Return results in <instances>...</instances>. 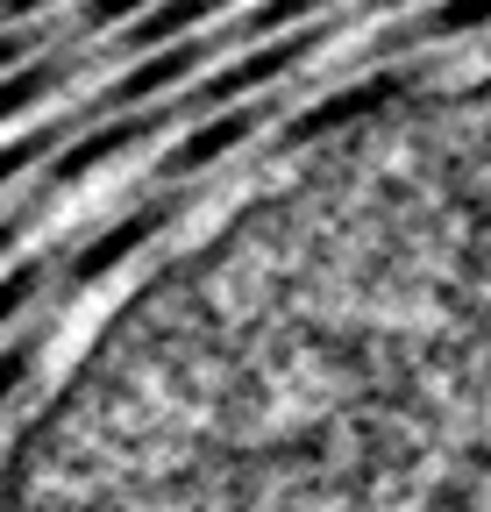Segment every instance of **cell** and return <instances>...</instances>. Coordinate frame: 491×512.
Listing matches in <instances>:
<instances>
[{"mask_svg":"<svg viewBox=\"0 0 491 512\" xmlns=\"http://www.w3.org/2000/svg\"><path fill=\"white\" fill-rule=\"evenodd\" d=\"M0 512H491V72L371 100L143 278Z\"/></svg>","mask_w":491,"mask_h":512,"instance_id":"1","label":"cell"}]
</instances>
